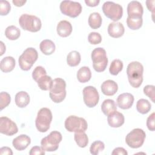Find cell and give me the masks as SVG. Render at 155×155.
I'll list each match as a JSON object with an SVG mask.
<instances>
[{"mask_svg":"<svg viewBox=\"0 0 155 155\" xmlns=\"http://www.w3.org/2000/svg\"><path fill=\"white\" fill-rule=\"evenodd\" d=\"M74 139L77 145L81 148H85L88 143V137L85 132H76Z\"/></svg>","mask_w":155,"mask_h":155,"instance_id":"31","label":"cell"},{"mask_svg":"<svg viewBox=\"0 0 155 155\" xmlns=\"http://www.w3.org/2000/svg\"><path fill=\"white\" fill-rule=\"evenodd\" d=\"M15 59L12 56H6L0 62L1 70L4 73L12 71L15 67Z\"/></svg>","mask_w":155,"mask_h":155,"instance_id":"21","label":"cell"},{"mask_svg":"<svg viewBox=\"0 0 155 155\" xmlns=\"http://www.w3.org/2000/svg\"><path fill=\"white\" fill-rule=\"evenodd\" d=\"M38 58L37 50L33 47L26 48L19 56L18 62L21 70L24 71L29 70Z\"/></svg>","mask_w":155,"mask_h":155,"instance_id":"6","label":"cell"},{"mask_svg":"<svg viewBox=\"0 0 155 155\" xmlns=\"http://www.w3.org/2000/svg\"><path fill=\"white\" fill-rule=\"evenodd\" d=\"M143 13V8L140 2L137 1H132L128 3L127 5V14L128 18H142Z\"/></svg>","mask_w":155,"mask_h":155,"instance_id":"14","label":"cell"},{"mask_svg":"<svg viewBox=\"0 0 155 155\" xmlns=\"http://www.w3.org/2000/svg\"><path fill=\"white\" fill-rule=\"evenodd\" d=\"M11 97L10 95L5 92L2 91L0 93V109L2 110L4 108L7 107L10 103Z\"/></svg>","mask_w":155,"mask_h":155,"instance_id":"35","label":"cell"},{"mask_svg":"<svg viewBox=\"0 0 155 155\" xmlns=\"http://www.w3.org/2000/svg\"><path fill=\"white\" fill-rule=\"evenodd\" d=\"M30 102L29 94L24 91L17 93L15 95V104L19 108L25 107Z\"/></svg>","mask_w":155,"mask_h":155,"instance_id":"23","label":"cell"},{"mask_svg":"<svg viewBox=\"0 0 155 155\" xmlns=\"http://www.w3.org/2000/svg\"><path fill=\"white\" fill-rule=\"evenodd\" d=\"M125 28L123 24L120 22H113L110 23L108 27V35L114 38H118L123 36Z\"/></svg>","mask_w":155,"mask_h":155,"instance_id":"16","label":"cell"},{"mask_svg":"<svg viewBox=\"0 0 155 155\" xmlns=\"http://www.w3.org/2000/svg\"><path fill=\"white\" fill-rule=\"evenodd\" d=\"M112 155H127V151L122 147H117L114 148L111 153Z\"/></svg>","mask_w":155,"mask_h":155,"instance_id":"42","label":"cell"},{"mask_svg":"<svg viewBox=\"0 0 155 155\" xmlns=\"http://www.w3.org/2000/svg\"><path fill=\"white\" fill-rule=\"evenodd\" d=\"M36 82L40 89L47 91L50 90L53 82V80L50 76L46 74L41 77Z\"/></svg>","mask_w":155,"mask_h":155,"instance_id":"30","label":"cell"},{"mask_svg":"<svg viewBox=\"0 0 155 155\" xmlns=\"http://www.w3.org/2000/svg\"><path fill=\"white\" fill-rule=\"evenodd\" d=\"M81 60V56L80 53L75 50L70 51L67 56V64L70 67H76L78 65Z\"/></svg>","mask_w":155,"mask_h":155,"instance_id":"27","label":"cell"},{"mask_svg":"<svg viewBox=\"0 0 155 155\" xmlns=\"http://www.w3.org/2000/svg\"><path fill=\"white\" fill-rule=\"evenodd\" d=\"M0 154L1 155H12L13 152L10 148L8 147H3L0 148Z\"/></svg>","mask_w":155,"mask_h":155,"instance_id":"43","label":"cell"},{"mask_svg":"<svg viewBox=\"0 0 155 155\" xmlns=\"http://www.w3.org/2000/svg\"><path fill=\"white\" fill-rule=\"evenodd\" d=\"M88 41L91 44H99L102 41V36L97 32H91L88 36Z\"/></svg>","mask_w":155,"mask_h":155,"instance_id":"37","label":"cell"},{"mask_svg":"<svg viewBox=\"0 0 155 155\" xmlns=\"http://www.w3.org/2000/svg\"><path fill=\"white\" fill-rule=\"evenodd\" d=\"M29 154L30 155H44L45 154V151L42 148V147H40L39 146H35L33 147L30 151Z\"/></svg>","mask_w":155,"mask_h":155,"instance_id":"41","label":"cell"},{"mask_svg":"<svg viewBox=\"0 0 155 155\" xmlns=\"http://www.w3.org/2000/svg\"><path fill=\"white\" fill-rule=\"evenodd\" d=\"M11 9V5L8 1L2 0L0 1V15L5 16L8 14Z\"/></svg>","mask_w":155,"mask_h":155,"instance_id":"38","label":"cell"},{"mask_svg":"<svg viewBox=\"0 0 155 155\" xmlns=\"http://www.w3.org/2000/svg\"><path fill=\"white\" fill-rule=\"evenodd\" d=\"M31 139L26 134H21L15 137L12 142L13 147L18 151L24 150L30 144Z\"/></svg>","mask_w":155,"mask_h":155,"instance_id":"17","label":"cell"},{"mask_svg":"<svg viewBox=\"0 0 155 155\" xmlns=\"http://www.w3.org/2000/svg\"><path fill=\"white\" fill-rule=\"evenodd\" d=\"M151 108L150 102L145 99H140L138 100L136 104V109L137 111L142 114L148 113Z\"/></svg>","mask_w":155,"mask_h":155,"instance_id":"29","label":"cell"},{"mask_svg":"<svg viewBox=\"0 0 155 155\" xmlns=\"http://www.w3.org/2000/svg\"><path fill=\"white\" fill-rule=\"evenodd\" d=\"M134 100V98L132 94L129 93H124L118 96L116 102L120 108L127 110L132 107Z\"/></svg>","mask_w":155,"mask_h":155,"instance_id":"15","label":"cell"},{"mask_svg":"<svg viewBox=\"0 0 155 155\" xmlns=\"http://www.w3.org/2000/svg\"><path fill=\"white\" fill-rule=\"evenodd\" d=\"M60 10L63 15L71 18L78 16L82 12L81 4L76 1H62L60 4Z\"/></svg>","mask_w":155,"mask_h":155,"instance_id":"11","label":"cell"},{"mask_svg":"<svg viewBox=\"0 0 155 155\" xmlns=\"http://www.w3.org/2000/svg\"><path fill=\"white\" fill-rule=\"evenodd\" d=\"M145 137V133L142 129L134 128L127 134L125 142L128 147L132 148H138L144 143Z\"/></svg>","mask_w":155,"mask_h":155,"instance_id":"10","label":"cell"},{"mask_svg":"<svg viewBox=\"0 0 155 155\" xmlns=\"http://www.w3.org/2000/svg\"><path fill=\"white\" fill-rule=\"evenodd\" d=\"M102 93L106 96H113L117 91L118 85L113 80L105 81L101 85Z\"/></svg>","mask_w":155,"mask_h":155,"instance_id":"19","label":"cell"},{"mask_svg":"<svg viewBox=\"0 0 155 155\" xmlns=\"http://www.w3.org/2000/svg\"><path fill=\"white\" fill-rule=\"evenodd\" d=\"M104 15L113 21H119L123 15V8L119 4L111 1H106L102 5Z\"/></svg>","mask_w":155,"mask_h":155,"instance_id":"9","label":"cell"},{"mask_svg":"<svg viewBox=\"0 0 155 155\" xmlns=\"http://www.w3.org/2000/svg\"><path fill=\"white\" fill-rule=\"evenodd\" d=\"M105 148V144L101 140H96L93 142L90 147V152L93 155H97Z\"/></svg>","mask_w":155,"mask_h":155,"instance_id":"34","label":"cell"},{"mask_svg":"<svg viewBox=\"0 0 155 155\" xmlns=\"http://www.w3.org/2000/svg\"><path fill=\"white\" fill-rule=\"evenodd\" d=\"M88 24L93 29L99 28L102 24V19L101 15L97 12H93L91 13L88 17Z\"/></svg>","mask_w":155,"mask_h":155,"instance_id":"26","label":"cell"},{"mask_svg":"<svg viewBox=\"0 0 155 155\" xmlns=\"http://www.w3.org/2000/svg\"><path fill=\"white\" fill-rule=\"evenodd\" d=\"M101 110L103 113L108 116L117 110V105L113 100L107 99L103 101L101 105Z\"/></svg>","mask_w":155,"mask_h":155,"instance_id":"24","label":"cell"},{"mask_svg":"<svg viewBox=\"0 0 155 155\" xmlns=\"http://www.w3.org/2000/svg\"><path fill=\"white\" fill-rule=\"evenodd\" d=\"M0 43H1V54H0V55L2 56L4 54V53L5 51V45L4 44L2 41H1Z\"/></svg>","mask_w":155,"mask_h":155,"instance_id":"47","label":"cell"},{"mask_svg":"<svg viewBox=\"0 0 155 155\" xmlns=\"http://www.w3.org/2000/svg\"><path fill=\"white\" fill-rule=\"evenodd\" d=\"M40 50L45 55H50L53 54L56 49L54 43L50 39H44L39 44Z\"/></svg>","mask_w":155,"mask_h":155,"instance_id":"22","label":"cell"},{"mask_svg":"<svg viewBox=\"0 0 155 155\" xmlns=\"http://www.w3.org/2000/svg\"><path fill=\"white\" fill-rule=\"evenodd\" d=\"M19 24L24 30L30 32H37L42 27L41 19L35 15L22 14L19 19Z\"/></svg>","mask_w":155,"mask_h":155,"instance_id":"5","label":"cell"},{"mask_svg":"<svg viewBox=\"0 0 155 155\" xmlns=\"http://www.w3.org/2000/svg\"><path fill=\"white\" fill-rule=\"evenodd\" d=\"M143 24L142 18H131L127 17V26L131 30H136L139 29Z\"/></svg>","mask_w":155,"mask_h":155,"instance_id":"33","label":"cell"},{"mask_svg":"<svg viewBox=\"0 0 155 155\" xmlns=\"http://www.w3.org/2000/svg\"><path fill=\"white\" fill-rule=\"evenodd\" d=\"M107 121L108 125L111 127L119 128L124 124L125 117L122 113L117 111L116 110L108 116Z\"/></svg>","mask_w":155,"mask_h":155,"instance_id":"18","label":"cell"},{"mask_svg":"<svg viewBox=\"0 0 155 155\" xmlns=\"http://www.w3.org/2000/svg\"><path fill=\"white\" fill-rule=\"evenodd\" d=\"M143 93L147 95L153 102H154V86L152 85H147L143 88Z\"/></svg>","mask_w":155,"mask_h":155,"instance_id":"39","label":"cell"},{"mask_svg":"<svg viewBox=\"0 0 155 155\" xmlns=\"http://www.w3.org/2000/svg\"><path fill=\"white\" fill-rule=\"evenodd\" d=\"M65 128L69 132H85L88 128L86 120L76 116H70L65 120Z\"/></svg>","mask_w":155,"mask_h":155,"instance_id":"8","label":"cell"},{"mask_svg":"<svg viewBox=\"0 0 155 155\" xmlns=\"http://www.w3.org/2000/svg\"><path fill=\"white\" fill-rule=\"evenodd\" d=\"M18 131V127L13 120L5 116L0 117V133L7 136H13Z\"/></svg>","mask_w":155,"mask_h":155,"instance_id":"13","label":"cell"},{"mask_svg":"<svg viewBox=\"0 0 155 155\" xmlns=\"http://www.w3.org/2000/svg\"><path fill=\"white\" fill-rule=\"evenodd\" d=\"M49 91L50 97L54 103L62 102L67 94L65 81L60 78L53 79Z\"/></svg>","mask_w":155,"mask_h":155,"instance_id":"2","label":"cell"},{"mask_svg":"<svg viewBox=\"0 0 155 155\" xmlns=\"http://www.w3.org/2000/svg\"><path fill=\"white\" fill-rule=\"evenodd\" d=\"M5 35L10 40L14 41L18 39L21 35L20 30L15 25L8 26L5 30Z\"/></svg>","mask_w":155,"mask_h":155,"instance_id":"28","label":"cell"},{"mask_svg":"<svg viewBox=\"0 0 155 155\" xmlns=\"http://www.w3.org/2000/svg\"><path fill=\"white\" fill-rule=\"evenodd\" d=\"M154 0H152V1H150V0H148L146 1V5H147V7L149 11L150 12H152L153 13V15L154 14Z\"/></svg>","mask_w":155,"mask_h":155,"instance_id":"44","label":"cell"},{"mask_svg":"<svg viewBox=\"0 0 155 155\" xmlns=\"http://www.w3.org/2000/svg\"><path fill=\"white\" fill-rule=\"evenodd\" d=\"M47 71L45 69L42 67V66H37L33 71L32 72V78L33 79L35 80L36 82L38 81V80L42 77V76L46 75Z\"/></svg>","mask_w":155,"mask_h":155,"instance_id":"36","label":"cell"},{"mask_svg":"<svg viewBox=\"0 0 155 155\" xmlns=\"http://www.w3.org/2000/svg\"><path fill=\"white\" fill-rule=\"evenodd\" d=\"M143 67L137 61L130 62L127 67V74L130 84L134 88H139L143 81Z\"/></svg>","mask_w":155,"mask_h":155,"instance_id":"1","label":"cell"},{"mask_svg":"<svg viewBox=\"0 0 155 155\" xmlns=\"http://www.w3.org/2000/svg\"><path fill=\"white\" fill-rule=\"evenodd\" d=\"M123 67V62L120 59H114L110 65L109 71L112 75H117L122 70Z\"/></svg>","mask_w":155,"mask_h":155,"instance_id":"32","label":"cell"},{"mask_svg":"<svg viewBox=\"0 0 155 155\" xmlns=\"http://www.w3.org/2000/svg\"><path fill=\"white\" fill-rule=\"evenodd\" d=\"M100 2L99 0H85V3L89 7H96Z\"/></svg>","mask_w":155,"mask_h":155,"instance_id":"45","label":"cell"},{"mask_svg":"<svg viewBox=\"0 0 155 155\" xmlns=\"http://www.w3.org/2000/svg\"><path fill=\"white\" fill-rule=\"evenodd\" d=\"M76 76L79 82L85 83L89 81L91 78V70L88 67H82L78 71Z\"/></svg>","mask_w":155,"mask_h":155,"instance_id":"25","label":"cell"},{"mask_svg":"<svg viewBox=\"0 0 155 155\" xmlns=\"http://www.w3.org/2000/svg\"><path fill=\"white\" fill-rule=\"evenodd\" d=\"M85 104L89 108L95 107L99 102V95L97 89L93 86H87L82 91Z\"/></svg>","mask_w":155,"mask_h":155,"instance_id":"12","label":"cell"},{"mask_svg":"<svg viewBox=\"0 0 155 155\" xmlns=\"http://www.w3.org/2000/svg\"><path fill=\"white\" fill-rule=\"evenodd\" d=\"M62 139V136L60 132L53 131L47 136L42 139L41 141V147L45 151H55L58 149L59 143Z\"/></svg>","mask_w":155,"mask_h":155,"instance_id":"7","label":"cell"},{"mask_svg":"<svg viewBox=\"0 0 155 155\" xmlns=\"http://www.w3.org/2000/svg\"><path fill=\"white\" fill-rule=\"evenodd\" d=\"M91 58L93 61V68L96 71L102 72L106 69L108 64V58L104 48L102 47L94 48L91 52Z\"/></svg>","mask_w":155,"mask_h":155,"instance_id":"4","label":"cell"},{"mask_svg":"<svg viewBox=\"0 0 155 155\" xmlns=\"http://www.w3.org/2000/svg\"><path fill=\"white\" fill-rule=\"evenodd\" d=\"M56 31L58 35L61 37H67L70 36L72 32V25L68 21H61L57 25Z\"/></svg>","mask_w":155,"mask_h":155,"instance_id":"20","label":"cell"},{"mask_svg":"<svg viewBox=\"0 0 155 155\" xmlns=\"http://www.w3.org/2000/svg\"><path fill=\"white\" fill-rule=\"evenodd\" d=\"M53 118L52 113L48 108H41L37 114L35 125L37 130L41 133H45L50 128Z\"/></svg>","mask_w":155,"mask_h":155,"instance_id":"3","label":"cell"},{"mask_svg":"<svg viewBox=\"0 0 155 155\" xmlns=\"http://www.w3.org/2000/svg\"><path fill=\"white\" fill-rule=\"evenodd\" d=\"M27 1L23 0V1H19V0H13L12 2L13 4L16 7H21L24 5L26 3Z\"/></svg>","mask_w":155,"mask_h":155,"instance_id":"46","label":"cell"},{"mask_svg":"<svg viewBox=\"0 0 155 155\" xmlns=\"http://www.w3.org/2000/svg\"><path fill=\"white\" fill-rule=\"evenodd\" d=\"M154 113H152L147 118V126L149 130L154 131L155 130V122H154Z\"/></svg>","mask_w":155,"mask_h":155,"instance_id":"40","label":"cell"}]
</instances>
